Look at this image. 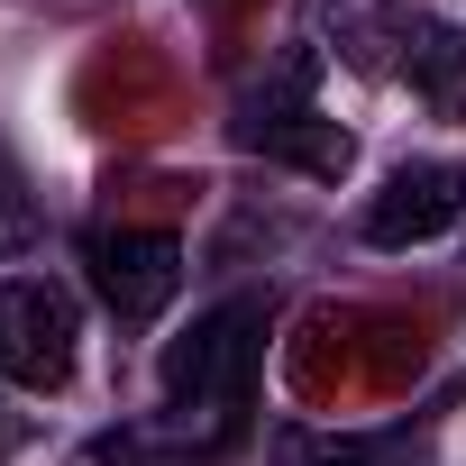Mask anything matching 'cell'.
Segmentation results:
<instances>
[{
    "label": "cell",
    "instance_id": "6da1fadb",
    "mask_svg": "<svg viewBox=\"0 0 466 466\" xmlns=\"http://www.w3.org/2000/svg\"><path fill=\"white\" fill-rule=\"evenodd\" d=\"M266 293H228L219 311H201L174 348H165V411L210 430V439H238L248 393H257V357H266Z\"/></svg>",
    "mask_w": 466,
    "mask_h": 466
},
{
    "label": "cell",
    "instance_id": "7a4b0ae2",
    "mask_svg": "<svg viewBox=\"0 0 466 466\" xmlns=\"http://www.w3.org/2000/svg\"><path fill=\"white\" fill-rule=\"evenodd\" d=\"M238 147H257V156H275V165H302V174H320V183H339L348 156H357V137L311 110V56H293V65L238 110Z\"/></svg>",
    "mask_w": 466,
    "mask_h": 466
},
{
    "label": "cell",
    "instance_id": "3957f363",
    "mask_svg": "<svg viewBox=\"0 0 466 466\" xmlns=\"http://www.w3.org/2000/svg\"><path fill=\"white\" fill-rule=\"evenodd\" d=\"M74 339H83V311L56 275H19L0 284V375L28 384V393H65L74 384Z\"/></svg>",
    "mask_w": 466,
    "mask_h": 466
},
{
    "label": "cell",
    "instance_id": "277c9868",
    "mask_svg": "<svg viewBox=\"0 0 466 466\" xmlns=\"http://www.w3.org/2000/svg\"><path fill=\"white\" fill-rule=\"evenodd\" d=\"M83 266H92V293L147 329L174 293H183V238H165V228H92L83 238Z\"/></svg>",
    "mask_w": 466,
    "mask_h": 466
},
{
    "label": "cell",
    "instance_id": "5b68a950",
    "mask_svg": "<svg viewBox=\"0 0 466 466\" xmlns=\"http://www.w3.org/2000/svg\"><path fill=\"white\" fill-rule=\"evenodd\" d=\"M457 219H466V165L420 156V165L384 174V192L366 201V238L375 248H430L439 228H457Z\"/></svg>",
    "mask_w": 466,
    "mask_h": 466
},
{
    "label": "cell",
    "instance_id": "8992f818",
    "mask_svg": "<svg viewBox=\"0 0 466 466\" xmlns=\"http://www.w3.org/2000/svg\"><path fill=\"white\" fill-rule=\"evenodd\" d=\"M402 74L439 119H466V28H448V19L402 28Z\"/></svg>",
    "mask_w": 466,
    "mask_h": 466
},
{
    "label": "cell",
    "instance_id": "52a82bcc",
    "mask_svg": "<svg viewBox=\"0 0 466 466\" xmlns=\"http://www.w3.org/2000/svg\"><path fill=\"white\" fill-rule=\"evenodd\" d=\"M228 439L192 430V420H128L101 439V466H219Z\"/></svg>",
    "mask_w": 466,
    "mask_h": 466
},
{
    "label": "cell",
    "instance_id": "ba28073f",
    "mask_svg": "<svg viewBox=\"0 0 466 466\" xmlns=\"http://www.w3.org/2000/svg\"><path fill=\"white\" fill-rule=\"evenodd\" d=\"M411 430H375V439H293L284 466H402Z\"/></svg>",
    "mask_w": 466,
    "mask_h": 466
},
{
    "label": "cell",
    "instance_id": "9c48e42d",
    "mask_svg": "<svg viewBox=\"0 0 466 466\" xmlns=\"http://www.w3.org/2000/svg\"><path fill=\"white\" fill-rule=\"evenodd\" d=\"M37 228H46V219H37V192L19 183V165H0V257H28Z\"/></svg>",
    "mask_w": 466,
    "mask_h": 466
}]
</instances>
